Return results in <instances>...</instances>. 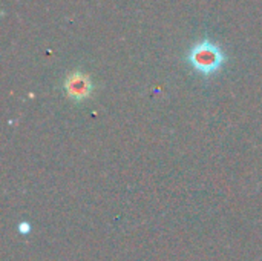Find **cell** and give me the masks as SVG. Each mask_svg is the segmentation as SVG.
Instances as JSON below:
<instances>
[{
  "mask_svg": "<svg viewBox=\"0 0 262 261\" xmlns=\"http://www.w3.org/2000/svg\"><path fill=\"white\" fill-rule=\"evenodd\" d=\"M187 60L195 71L204 75H212L223 68L226 62V55L220 46H216L209 40H203L201 43L195 45L189 51Z\"/></svg>",
  "mask_w": 262,
  "mask_h": 261,
  "instance_id": "cell-1",
  "label": "cell"
},
{
  "mask_svg": "<svg viewBox=\"0 0 262 261\" xmlns=\"http://www.w3.org/2000/svg\"><path fill=\"white\" fill-rule=\"evenodd\" d=\"M64 91L68 97L75 102L86 100L92 92V83H91L89 75L80 74V72L71 74L64 82Z\"/></svg>",
  "mask_w": 262,
  "mask_h": 261,
  "instance_id": "cell-2",
  "label": "cell"
}]
</instances>
